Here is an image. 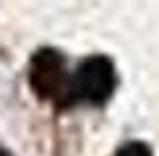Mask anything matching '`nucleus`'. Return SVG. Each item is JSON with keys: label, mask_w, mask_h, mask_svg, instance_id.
<instances>
[{"label": "nucleus", "mask_w": 159, "mask_h": 156, "mask_svg": "<svg viewBox=\"0 0 159 156\" xmlns=\"http://www.w3.org/2000/svg\"><path fill=\"white\" fill-rule=\"evenodd\" d=\"M29 83L39 99L52 102L55 107H68L78 99L73 76H68L65 68V57L52 47L34 52L29 65Z\"/></svg>", "instance_id": "nucleus-1"}, {"label": "nucleus", "mask_w": 159, "mask_h": 156, "mask_svg": "<svg viewBox=\"0 0 159 156\" xmlns=\"http://www.w3.org/2000/svg\"><path fill=\"white\" fill-rule=\"evenodd\" d=\"M76 96L89 104H104L115 91V65L104 55H91L73 73Z\"/></svg>", "instance_id": "nucleus-2"}, {"label": "nucleus", "mask_w": 159, "mask_h": 156, "mask_svg": "<svg viewBox=\"0 0 159 156\" xmlns=\"http://www.w3.org/2000/svg\"><path fill=\"white\" fill-rule=\"evenodd\" d=\"M115 156H154V154H151V148L146 146V143H141V141H130V143H125V146L117 148Z\"/></svg>", "instance_id": "nucleus-3"}, {"label": "nucleus", "mask_w": 159, "mask_h": 156, "mask_svg": "<svg viewBox=\"0 0 159 156\" xmlns=\"http://www.w3.org/2000/svg\"><path fill=\"white\" fill-rule=\"evenodd\" d=\"M0 156H13L11 151H5V148H0Z\"/></svg>", "instance_id": "nucleus-4"}]
</instances>
